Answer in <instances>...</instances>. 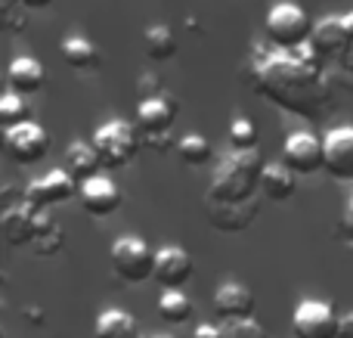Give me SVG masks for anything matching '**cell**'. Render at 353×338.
I'll return each mask as SVG.
<instances>
[{"instance_id": "24", "label": "cell", "mask_w": 353, "mask_h": 338, "mask_svg": "<svg viewBox=\"0 0 353 338\" xmlns=\"http://www.w3.org/2000/svg\"><path fill=\"white\" fill-rule=\"evenodd\" d=\"M143 43H146L149 59H155V62H165V59H171V56H176V37H174V28H168V25H152V28H146Z\"/></svg>"}, {"instance_id": "12", "label": "cell", "mask_w": 353, "mask_h": 338, "mask_svg": "<svg viewBox=\"0 0 353 338\" xmlns=\"http://www.w3.org/2000/svg\"><path fill=\"white\" fill-rule=\"evenodd\" d=\"M192 258L186 248L180 246H165L161 252H155V277L152 283H159L165 292H180L183 286L192 279Z\"/></svg>"}, {"instance_id": "15", "label": "cell", "mask_w": 353, "mask_h": 338, "mask_svg": "<svg viewBox=\"0 0 353 338\" xmlns=\"http://www.w3.org/2000/svg\"><path fill=\"white\" fill-rule=\"evenodd\" d=\"M78 199H81V208L90 217H112L121 208V190H118L109 177H103V174L87 180V183H81Z\"/></svg>"}, {"instance_id": "34", "label": "cell", "mask_w": 353, "mask_h": 338, "mask_svg": "<svg viewBox=\"0 0 353 338\" xmlns=\"http://www.w3.org/2000/svg\"><path fill=\"white\" fill-rule=\"evenodd\" d=\"M22 320L28 323L31 329H43V323H47V314H43L41 304H25V308H22Z\"/></svg>"}, {"instance_id": "18", "label": "cell", "mask_w": 353, "mask_h": 338, "mask_svg": "<svg viewBox=\"0 0 353 338\" xmlns=\"http://www.w3.org/2000/svg\"><path fill=\"white\" fill-rule=\"evenodd\" d=\"M99 168H103V161H99L93 143L74 140V143H68L65 152H62V171H65L72 180L87 183V180L99 177Z\"/></svg>"}, {"instance_id": "28", "label": "cell", "mask_w": 353, "mask_h": 338, "mask_svg": "<svg viewBox=\"0 0 353 338\" xmlns=\"http://www.w3.org/2000/svg\"><path fill=\"white\" fill-rule=\"evenodd\" d=\"M257 140H261V134H257V124L251 118H245V115L232 118V124H230L232 149H257Z\"/></svg>"}, {"instance_id": "10", "label": "cell", "mask_w": 353, "mask_h": 338, "mask_svg": "<svg viewBox=\"0 0 353 338\" xmlns=\"http://www.w3.org/2000/svg\"><path fill=\"white\" fill-rule=\"evenodd\" d=\"M307 47L316 53L319 62H329V59H338L341 62L347 56V50L353 47L347 31H344V19L341 16H325L319 22H313V34H310V43Z\"/></svg>"}, {"instance_id": "1", "label": "cell", "mask_w": 353, "mask_h": 338, "mask_svg": "<svg viewBox=\"0 0 353 338\" xmlns=\"http://www.w3.org/2000/svg\"><path fill=\"white\" fill-rule=\"evenodd\" d=\"M248 84L288 115L319 121L335 109V84L325 74V62H319L310 47H254L248 59Z\"/></svg>"}, {"instance_id": "11", "label": "cell", "mask_w": 353, "mask_h": 338, "mask_svg": "<svg viewBox=\"0 0 353 338\" xmlns=\"http://www.w3.org/2000/svg\"><path fill=\"white\" fill-rule=\"evenodd\" d=\"M72 196H74V180L68 177L62 168H56V171H47L43 177L31 180V183L25 186V202L34 205L41 215L47 208H53V205L68 202Z\"/></svg>"}, {"instance_id": "19", "label": "cell", "mask_w": 353, "mask_h": 338, "mask_svg": "<svg viewBox=\"0 0 353 338\" xmlns=\"http://www.w3.org/2000/svg\"><path fill=\"white\" fill-rule=\"evenodd\" d=\"M6 81H10L12 93H19V97H28V93H37L43 87V81H47V72H43V66L34 59V56H19V59L10 62Z\"/></svg>"}, {"instance_id": "2", "label": "cell", "mask_w": 353, "mask_h": 338, "mask_svg": "<svg viewBox=\"0 0 353 338\" xmlns=\"http://www.w3.org/2000/svg\"><path fill=\"white\" fill-rule=\"evenodd\" d=\"M263 171H267V161H263L261 149H230L214 165L205 199H211V202H251V199H257Z\"/></svg>"}, {"instance_id": "31", "label": "cell", "mask_w": 353, "mask_h": 338, "mask_svg": "<svg viewBox=\"0 0 353 338\" xmlns=\"http://www.w3.org/2000/svg\"><path fill=\"white\" fill-rule=\"evenodd\" d=\"M176 146H180V140H174L171 130H165V134H143V149H149L152 155H168Z\"/></svg>"}, {"instance_id": "35", "label": "cell", "mask_w": 353, "mask_h": 338, "mask_svg": "<svg viewBox=\"0 0 353 338\" xmlns=\"http://www.w3.org/2000/svg\"><path fill=\"white\" fill-rule=\"evenodd\" d=\"M338 236H341L344 242H353V196L347 199V208H344L341 223H338Z\"/></svg>"}, {"instance_id": "7", "label": "cell", "mask_w": 353, "mask_h": 338, "mask_svg": "<svg viewBox=\"0 0 353 338\" xmlns=\"http://www.w3.org/2000/svg\"><path fill=\"white\" fill-rule=\"evenodd\" d=\"M205 217L217 233L236 236L261 217V199H251V202H211V199H205Z\"/></svg>"}, {"instance_id": "26", "label": "cell", "mask_w": 353, "mask_h": 338, "mask_svg": "<svg viewBox=\"0 0 353 338\" xmlns=\"http://www.w3.org/2000/svg\"><path fill=\"white\" fill-rule=\"evenodd\" d=\"M176 155H180L183 165L199 168V165H205V161L211 159V143H208L201 134H186V137H180Z\"/></svg>"}, {"instance_id": "8", "label": "cell", "mask_w": 353, "mask_h": 338, "mask_svg": "<svg viewBox=\"0 0 353 338\" xmlns=\"http://www.w3.org/2000/svg\"><path fill=\"white\" fill-rule=\"evenodd\" d=\"M338 320L341 317L325 301H301L292 317L294 338H338Z\"/></svg>"}, {"instance_id": "25", "label": "cell", "mask_w": 353, "mask_h": 338, "mask_svg": "<svg viewBox=\"0 0 353 338\" xmlns=\"http://www.w3.org/2000/svg\"><path fill=\"white\" fill-rule=\"evenodd\" d=\"M159 317L171 326H180V323L192 320V301H189L183 292H161L159 298Z\"/></svg>"}, {"instance_id": "5", "label": "cell", "mask_w": 353, "mask_h": 338, "mask_svg": "<svg viewBox=\"0 0 353 338\" xmlns=\"http://www.w3.org/2000/svg\"><path fill=\"white\" fill-rule=\"evenodd\" d=\"M112 270L121 283L140 286L155 277V252L140 239V236H121L112 246Z\"/></svg>"}, {"instance_id": "13", "label": "cell", "mask_w": 353, "mask_h": 338, "mask_svg": "<svg viewBox=\"0 0 353 338\" xmlns=\"http://www.w3.org/2000/svg\"><path fill=\"white\" fill-rule=\"evenodd\" d=\"M214 317H217L220 323H242V320H254V292L245 289V286L239 283H223L217 292H214Z\"/></svg>"}, {"instance_id": "4", "label": "cell", "mask_w": 353, "mask_h": 338, "mask_svg": "<svg viewBox=\"0 0 353 338\" xmlns=\"http://www.w3.org/2000/svg\"><path fill=\"white\" fill-rule=\"evenodd\" d=\"M313 22L298 3H276L263 19V37L273 50H301L310 43Z\"/></svg>"}, {"instance_id": "41", "label": "cell", "mask_w": 353, "mask_h": 338, "mask_svg": "<svg viewBox=\"0 0 353 338\" xmlns=\"http://www.w3.org/2000/svg\"><path fill=\"white\" fill-rule=\"evenodd\" d=\"M0 3H3V12H10V10H16V6H22L19 0H0Z\"/></svg>"}, {"instance_id": "32", "label": "cell", "mask_w": 353, "mask_h": 338, "mask_svg": "<svg viewBox=\"0 0 353 338\" xmlns=\"http://www.w3.org/2000/svg\"><path fill=\"white\" fill-rule=\"evenodd\" d=\"M3 25L10 34H19V31H25V25H28V16H25V6H16V10L3 12Z\"/></svg>"}, {"instance_id": "40", "label": "cell", "mask_w": 353, "mask_h": 338, "mask_svg": "<svg viewBox=\"0 0 353 338\" xmlns=\"http://www.w3.org/2000/svg\"><path fill=\"white\" fill-rule=\"evenodd\" d=\"M344 31H347V37H350V43H353V10L350 12H344Z\"/></svg>"}, {"instance_id": "20", "label": "cell", "mask_w": 353, "mask_h": 338, "mask_svg": "<svg viewBox=\"0 0 353 338\" xmlns=\"http://www.w3.org/2000/svg\"><path fill=\"white\" fill-rule=\"evenodd\" d=\"M62 59H65L68 68H74V72H97L99 66H103V53H99V47L93 41H87V37L81 34H72L62 41L59 47Z\"/></svg>"}, {"instance_id": "42", "label": "cell", "mask_w": 353, "mask_h": 338, "mask_svg": "<svg viewBox=\"0 0 353 338\" xmlns=\"http://www.w3.org/2000/svg\"><path fill=\"white\" fill-rule=\"evenodd\" d=\"M152 338H174V335H152Z\"/></svg>"}, {"instance_id": "29", "label": "cell", "mask_w": 353, "mask_h": 338, "mask_svg": "<svg viewBox=\"0 0 353 338\" xmlns=\"http://www.w3.org/2000/svg\"><path fill=\"white\" fill-rule=\"evenodd\" d=\"M220 338H267V329L257 320H242V323H226Z\"/></svg>"}, {"instance_id": "17", "label": "cell", "mask_w": 353, "mask_h": 338, "mask_svg": "<svg viewBox=\"0 0 353 338\" xmlns=\"http://www.w3.org/2000/svg\"><path fill=\"white\" fill-rule=\"evenodd\" d=\"M176 115H180V103L174 97L146 99L137 106V128H140V134H165L174 128Z\"/></svg>"}, {"instance_id": "3", "label": "cell", "mask_w": 353, "mask_h": 338, "mask_svg": "<svg viewBox=\"0 0 353 338\" xmlns=\"http://www.w3.org/2000/svg\"><path fill=\"white\" fill-rule=\"evenodd\" d=\"M93 149L105 171H118L137 159V152L143 149V134L137 124L124 121V118H109L93 130Z\"/></svg>"}, {"instance_id": "39", "label": "cell", "mask_w": 353, "mask_h": 338, "mask_svg": "<svg viewBox=\"0 0 353 338\" xmlns=\"http://www.w3.org/2000/svg\"><path fill=\"white\" fill-rule=\"evenodd\" d=\"M338 66H341V68H344V72H347V74H353V47L347 50V56H344V59L338 62Z\"/></svg>"}, {"instance_id": "9", "label": "cell", "mask_w": 353, "mask_h": 338, "mask_svg": "<svg viewBox=\"0 0 353 338\" xmlns=\"http://www.w3.org/2000/svg\"><path fill=\"white\" fill-rule=\"evenodd\" d=\"M282 165L292 174H316L325 168V146L313 134H292L282 146Z\"/></svg>"}, {"instance_id": "27", "label": "cell", "mask_w": 353, "mask_h": 338, "mask_svg": "<svg viewBox=\"0 0 353 338\" xmlns=\"http://www.w3.org/2000/svg\"><path fill=\"white\" fill-rule=\"evenodd\" d=\"M28 121H31V109H28V103H25V97L6 93V97L0 99V124H3L6 130H12V128L28 124Z\"/></svg>"}, {"instance_id": "23", "label": "cell", "mask_w": 353, "mask_h": 338, "mask_svg": "<svg viewBox=\"0 0 353 338\" xmlns=\"http://www.w3.org/2000/svg\"><path fill=\"white\" fill-rule=\"evenodd\" d=\"M97 338H140V326L124 310H103L97 317Z\"/></svg>"}, {"instance_id": "14", "label": "cell", "mask_w": 353, "mask_h": 338, "mask_svg": "<svg viewBox=\"0 0 353 338\" xmlns=\"http://www.w3.org/2000/svg\"><path fill=\"white\" fill-rule=\"evenodd\" d=\"M41 211L34 208V205L28 202H19L12 205V208L3 211V217H0V230H3V239L10 242L12 248H31V242H34L37 236V227H41Z\"/></svg>"}, {"instance_id": "30", "label": "cell", "mask_w": 353, "mask_h": 338, "mask_svg": "<svg viewBox=\"0 0 353 338\" xmlns=\"http://www.w3.org/2000/svg\"><path fill=\"white\" fill-rule=\"evenodd\" d=\"M137 97H140V103H146V99H159V97H168L165 90V81L159 78V74H140V81H137Z\"/></svg>"}, {"instance_id": "6", "label": "cell", "mask_w": 353, "mask_h": 338, "mask_svg": "<svg viewBox=\"0 0 353 338\" xmlns=\"http://www.w3.org/2000/svg\"><path fill=\"white\" fill-rule=\"evenodd\" d=\"M3 149L16 165H37L50 152V134L37 121L19 124L3 134Z\"/></svg>"}, {"instance_id": "21", "label": "cell", "mask_w": 353, "mask_h": 338, "mask_svg": "<svg viewBox=\"0 0 353 338\" xmlns=\"http://www.w3.org/2000/svg\"><path fill=\"white\" fill-rule=\"evenodd\" d=\"M298 192V174H292L285 165H267L261 180V196L267 202H288Z\"/></svg>"}, {"instance_id": "22", "label": "cell", "mask_w": 353, "mask_h": 338, "mask_svg": "<svg viewBox=\"0 0 353 338\" xmlns=\"http://www.w3.org/2000/svg\"><path fill=\"white\" fill-rule=\"evenodd\" d=\"M62 248H65V230H62L59 221H50V217L43 215L34 242H31V252H34V258H53Z\"/></svg>"}, {"instance_id": "36", "label": "cell", "mask_w": 353, "mask_h": 338, "mask_svg": "<svg viewBox=\"0 0 353 338\" xmlns=\"http://www.w3.org/2000/svg\"><path fill=\"white\" fill-rule=\"evenodd\" d=\"M223 332V326H214V323H199V326L192 329V338H220Z\"/></svg>"}, {"instance_id": "16", "label": "cell", "mask_w": 353, "mask_h": 338, "mask_svg": "<svg viewBox=\"0 0 353 338\" xmlns=\"http://www.w3.org/2000/svg\"><path fill=\"white\" fill-rule=\"evenodd\" d=\"M325 171L335 180H353V128H335L325 134Z\"/></svg>"}, {"instance_id": "37", "label": "cell", "mask_w": 353, "mask_h": 338, "mask_svg": "<svg viewBox=\"0 0 353 338\" xmlns=\"http://www.w3.org/2000/svg\"><path fill=\"white\" fill-rule=\"evenodd\" d=\"M338 338H353V310L341 314V320H338Z\"/></svg>"}, {"instance_id": "33", "label": "cell", "mask_w": 353, "mask_h": 338, "mask_svg": "<svg viewBox=\"0 0 353 338\" xmlns=\"http://www.w3.org/2000/svg\"><path fill=\"white\" fill-rule=\"evenodd\" d=\"M0 202H3V211H6V208H12V205L25 202V190H19V186L12 183V180H6L3 190H0Z\"/></svg>"}, {"instance_id": "38", "label": "cell", "mask_w": 353, "mask_h": 338, "mask_svg": "<svg viewBox=\"0 0 353 338\" xmlns=\"http://www.w3.org/2000/svg\"><path fill=\"white\" fill-rule=\"evenodd\" d=\"M19 3H22L25 10H47L53 0H19Z\"/></svg>"}]
</instances>
